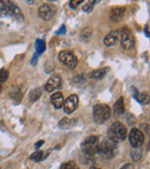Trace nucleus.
<instances>
[{
  "instance_id": "f03ea898",
  "label": "nucleus",
  "mask_w": 150,
  "mask_h": 169,
  "mask_svg": "<svg viewBox=\"0 0 150 169\" xmlns=\"http://www.w3.org/2000/svg\"><path fill=\"white\" fill-rule=\"evenodd\" d=\"M117 152H118V145L110 139H104L102 143H99L97 150V154L106 160L114 158Z\"/></svg>"
},
{
  "instance_id": "0eeeda50",
  "label": "nucleus",
  "mask_w": 150,
  "mask_h": 169,
  "mask_svg": "<svg viewBox=\"0 0 150 169\" xmlns=\"http://www.w3.org/2000/svg\"><path fill=\"white\" fill-rule=\"evenodd\" d=\"M121 47L125 50V51H129V50H133L134 46H135V38L133 36V33L130 32L129 29H122L121 31Z\"/></svg>"
},
{
  "instance_id": "423d86ee",
  "label": "nucleus",
  "mask_w": 150,
  "mask_h": 169,
  "mask_svg": "<svg viewBox=\"0 0 150 169\" xmlns=\"http://www.w3.org/2000/svg\"><path fill=\"white\" fill-rule=\"evenodd\" d=\"M59 61L68 69H74L77 66V58L72 51H61L59 53Z\"/></svg>"
},
{
  "instance_id": "20e7f679",
  "label": "nucleus",
  "mask_w": 150,
  "mask_h": 169,
  "mask_svg": "<svg viewBox=\"0 0 150 169\" xmlns=\"http://www.w3.org/2000/svg\"><path fill=\"white\" fill-rule=\"evenodd\" d=\"M98 145H99V138L97 136H90L82 143L81 153L87 154V155H91V157H96Z\"/></svg>"
},
{
  "instance_id": "f704fd0d",
  "label": "nucleus",
  "mask_w": 150,
  "mask_h": 169,
  "mask_svg": "<svg viewBox=\"0 0 150 169\" xmlns=\"http://www.w3.org/2000/svg\"><path fill=\"white\" fill-rule=\"evenodd\" d=\"M89 169H99V168H96V167H90Z\"/></svg>"
},
{
  "instance_id": "ddd939ff",
  "label": "nucleus",
  "mask_w": 150,
  "mask_h": 169,
  "mask_svg": "<svg viewBox=\"0 0 150 169\" xmlns=\"http://www.w3.org/2000/svg\"><path fill=\"white\" fill-rule=\"evenodd\" d=\"M125 7H113L110 12V19L113 22H119L125 15Z\"/></svg>"
},
{
  "instance_id": "6ab92c4d",
  "label": "nucleus",
  "mask_w": 150,
  "mask_h": 169,
  "mask_svg": "<svg viewBox=\"0 0 150 169\" xmlns=\"http://www.w3.org/2000/svg\"><path fill=\"white\" fill-rule=\"evenodd\" d=\"M41 97H42V89L41 87H36L29 93V101L30 103H36Z\"/></svg>"
},
{
  "instance_id": "c9c22d12",
  "label": "nucleus",
  "mask_w": 150,
  "mask_h": 169,
  "mask_svg": "<svg viewBox=\"0 0 150 169\" xmlns=\"http://www.w3.org/2000/svg\"><path fill=\"white\" fill-rule=\"evenodd\" d=\"M0 92H1V85H0Z\"/></svg>"
},
{
  "instance_id": "c85d7f7f",
  "label": "nucleus",
  "mask_w": 150,
  "mask_h": 169,
  "mask_svg": "<svg viewBox=\"0 0 150 169\" xmlns=\"http://www.w3.org/2000/svg\"><path fill=\"white\" fill-rule=\"evenodd\" d=\"M81 4H82V0H72V1H69V7L75 9V8H77V6L81 5Z\"/></svg>"
},
{
  "instance_id": "c756f323",
  "label": "nucleus",
  "mask_w": 150,
  "mask_h": 169,
  "mask_svg": "<svg viewBox=\"0 0 150 169\" xmlns=\"http://www.w3.org/2000/svg\"><path fill=\"white\" fill-rule=\"evenodd\" d=\"M55 33H57V35H65V33H66V27H65V25H61L60 29L55 32Z\"/></svg>"
},
{
  "instance_id": "1a4fd4ad",
  "label": "nucleus",
  "mask_w": 150,
  "mask_h": 169,
  "mask_svg": "<svg viewBox=\"0 0 150 169\" xmlns=\"http://www.w3.org/2000/svg\"><path fill=\"white\" fill-rule=\"evenodd\" d=\"M55 14V7L51 4H44L38 8V15L44 21L51 20Z\"/></svg>"
},
{
  "instance_id": "412c9836",
  "label": "nucleus",
  "mask_w": 150,
  "mask_h": 169,
  "mask_svg": "<svg viewBox=\"0 0 150 169\" xmlns=\"http://www.w3.org/2000/svg\"><path fill=\"white\" fill-rule=\"evenodd\" d=\"M9 95H11L14 100H16V101L19 103V101L21 100V97H22L21 90H20L17 86H13L11 89V91H9Z\"/></svg>"
},
{
  "instance_id": "2f4dec72",
  "label": "nucleus",
  "mask_w": 150,
  "mask_h": 169,
  "mask_svg": "<svg viewBox=\"0 0 150 169\" xmlns=\"http://www.w3.org/2000/svg\"><path fill=\"white\" fill-rule=\"evenodd\" d=\"M44 144V140H38L36 144H35V148H39Z\"/></svg>"
},
{
  "instance_id": "b1692460",
  "label": "nucleus",
  "mask_w": 150,
  "mask_h": 169,
  "mask_svg": "<svg viewBox=\"0 0 150 169\" xmlns=\"http://www.w3.org/2000/svg\"><path fill=\"white\" fill-rule=\"evenodd\" d=\"M43 159H45V157H44V153L42 151H37L30 155V160L33 162H41Z\"/></svg>"
},
{
  "instance_id": "9b49d317",
  "label": "nucleus",
  "mask_w": 150,
  "mask_h": 169,
  "mask_svg": "<svg viewBox=\"0 0 150 169\" xmlns=\"http://www.w3.org/2000/svg\"><path fill=\"white\" fill-rule=\"evenodd\" d=\"M77 105H79V97L76 95H71L65 100L63 107H64V110L67 114H71L77 108Z\"/></svg>"
},
{
  "instance_id": "5701e85b",
  "label": "nucleus",
  "mask_w": 150,
  "mask_h": 169,
  "mask_svg": "<svg viewBox=\"0 0 150 169\" xmlns=\"http://www.w3.org/2000/svg\"><path fill=\"white\" fill-rule=\"evenodd\" d=\"M142 155H143V152H142L141 147L133 148V150L130 151V157H132V159H133L134 161H139L140 159L142 158Z\"/></svg>"
},
{
  "instance_id": "2eb2a0df",
  "label": "nucleus",
  "mask_w": 150,
  "mask_h": 169,
  "mask_svg": "<svg viewBox=\"0 0 150 169\" xmlns=\"http://www.w3.org/2000/svg\"><path fill=\"white\" fill-rule=\"evenodd\" d=\"M133 91H134V98L135 100L142 104V105H148L150 101V98H149V93L148 92H138V90L135 91V89L133 87Z\"/></svg>"
},
{
  "instance_id": "9d476101",
  "label": "nucleus",
  "mask_w": 150,
  "mask_h": 169,
  "mask_svg": "<svg viewBox=\"0 0 150 169\" xmlns=\"http://www.w3.org/2000/svg\"><path fill=\"white\" fill-rule=\"evenodd\" d=\"M63 84V82H61V77L59 76V75H53V76H51L50 78H49V81L46 82V84H45V91L46 92H53L54 90H58V89H60V86Z\"/></svg>"
},
{
  "instance_id": "6e6552de",
  "label": "nucleus",
  "mask_w": 150,
  "mask_h": 169,
  "mask_svg": "<svg viewBox=\"0 0 150 169\" xmlns=\"http://www.w3.org/2000/svg\"><path fill=\"white\" fill-rule=\"evenodd\" d=\"M128 139L130 145L133 146V148L141 147L143 145V143H144V135H143V132L140 129L133 128L130 130V132H129Z\"/></svg>"
},
{
  "instance_id": "f3484780",
  "label": "nucleus",
  "mask_w": 150,
  "mask_h": 169,
  "mask_svg": "<svg viewBox=\"0 0 150 169\" xmlns=\"http://www.w3.org/2000/svg\"><path fill=\"white\" fill-rule=\"evenodd\" d=\"M107 69H108V68H99V69H96V70H94V72H91V73L89 74V77L92 78V79H96V81L102 79V78H104V76L106 75Z\"/></svg>"
},
{
  "instance_id": "4be33fe9",
  "label": "nucleus",
  "mask_w": 150,
  "mask_h": 169,
  "mask_svg": "<svg viewBox=\"0 0 150 169\" xmlns=\"http://www.w3.org/2000/svg\"><path fill=\"white\" fill-rule=\"evenodd\" d=\"M35 48H36V54L41 55L45 51V42L42 40V39H37L35 42Z\"/></svg>"
},
{
  "instance_id": "4468645a",
  "label": "nucleus",
  "mask_w": 150,
  "mask_h": 169,
  "mask_svg": "<svg viewBox=\"0 0 150 169\" xmlns=\"http://www.w3.org/2000/svg\"><path fill=\"white\" fill-rule=\"evenodd\" d=\"M51 103H52V105L55 109H59V108H61L63 106H64V103H65V98H64V95L61 93V92H55L53 95H51Z\"/></svg>"
},
{
  "instance_id": "a211bd4d",
  "label": "nucleus",
  "mask_w": 150,
  "mask_h": 169,
  "mask_svg": "<svg viewBox=\"0 0 150 169\" xmlns=\"http://www.w3.org/2000/svg\"><path fill=\"white\" fill-rule=\"evenodd\" d=\"M113 109H114L116 115H122L125 113V104H124V98L122 97H120L116 101V104L113 106Z\"/></svg>"
},
{
  "instance_id": "7ed1b4c3",
  "label": "nucleus",
  "mask_w": 150,
  "mask_h": 169,
  "mask_svg": "<svg viewBox=\"0 0 150 169\" xmlns=\"http://www.w3.org/2000/svg\"><path fill=\"white\" fill-rule=\"evenodd\" d=\"M2 15L9 16L13 20H15L16 22H23V14H22L20 7H17L14 2L12 1H4V12Z\"/></svg>"
},
{
  "instance_id": "39448f33",
  "label": "nucleus",
  "mask_w": 150,
  "mask_h": 169,
  "mask_svg": "<svg viewBox=\"0 0 150 169\" xmlns=\"http://www.w3.org/2000/svg\"><path fill=\"white\" fill-rule=\"evenodd\" d=\"M111 117V109L105 104H99L94 106V120L98 124H102L106 122Z\"/></svg>"
},
{
  "instance_id": "72a5a7b5",
  "label": "nucleus",
  "mask_w": 150,
  "mask_h": 169,
  "mask_svg": "<svg viewBox=\"0 0 150 169\" xmlns=\"http://www.w3.org/2000/svg\"><path fill=\"white\" fill-rule=\"evenodd\" d=\"M144 33H146V36L149 38V24H147V27H146V30H144Z\"/></svg>"
},
{
  "instance_id": "473e14b6",
  "label": "nucleus",
  "mask_w": 150,
  "mask_h": 169,
  "mask_svg": "<svg viewBox=\"0 0 150 169\" xmlns=\"http://www.w3.org/2000/svg\"><path fill=\"white\" fill-rule=\"evenodd\" d=\"M37 58H38V55H37V54L32 56V60H31V64H32V66H33V64H37Z\"/></svg>"
},
{
  "instance_id": "cd10ccee",
  "label": "nucleus",
  "mask_w": 150,
  "mask_h": 169,
  "mask_svg": "<svg viewBox=\"0 0 150 169\" xmlns=\"http://www.w3.org/2000/svg\"><path fill=\"white\" fill-rule=\"evenodd\" d=\"M8 76H9V72L7 69H1L0 70V83L6 82L7 78H8Z\"/></svg>"
},
{
  "instance_id": "e433bc0d",
  "label": "nucleus",
  "mask_w": 150,
  "mask_h": 169,
  "mask_svg": "<svg viewBox=\"0 0 150 169\" xmlns=\"http://www.w3.org/2000/svg\"><path fill=\"white\" fill-rule=\"evenodd\" d=\"M0 169H1V168H0Z\"/></svg>"
},
{
  "instance_id": "dca6fc26",
  "label": "nucleus",
  "mask_w": 150,
  "mask_h": 169,
  "mask_svg": "<svg viewBox=\"0 0 150 169\" xmlns=\"http://www.w3.org/2000/svg\"><path fill=\"white\" fill-rule=\"evenodd\" d=\"M77 123L76 118H69V117H64L63 120L59 121V128L61 129H71Z\"/></svg>"
},
{
  "instance_id": "393cba45",
  "label": "nucleus",
  "mask_w": 150,
  "mask_h": 169,
  "mask_svg": "<svg viewBox=\"0 0 150 169\" xmlns=\"http://www.w3.org/2000/svg\"><path fill=\"white\" fill-rule=\"evenodd\" d=\"M91 33H92V29H91V28H89V27H87V28H84V29L81 31L80 37H81V39H82V40H87V39L91 36Z\"/></svg>"
},
{
  "instance_id": "7c9ffc66",
  "label": "nucleus",
  "mask_w": 150,
  "mask_h": 169,
  "mask_svg": "<svg viewBox=\"0 0 150 169\" xmlns=\"http://www.w3.org/2000/svg\"><path fill=\"white\" fill-rule=\"evenodd\" d=\"M120 169H135V167H134V165H132V163H127V165H125L124 167H121Z\"/></svg>"
},
{
  "instance_id": "f8f14e48",
  "label": "nucleus",
  "mask_w": 150,
  "mask_h": 169,
  "mask_svg": "<svg viewBox=\"0 0 150 169\" xmlns=\"http://www.w3.org/2000/svg\"><path fill=\"white\" fill-rule=\"evenodd\" d=\"M104 45L110 47V46H114L119 42V32L118 31H111L108 32L106 36L104 37Z\"/></svg>"
},
{
  "instance_id": "aec40b11",
  "label": "nucleus",
  "mask_w": 150,
  "mask_h": 169,
  "mask_svg": "<svg viewBox=\"0 0 150 169\" xmlns=\"http://www.w3.org/2000/svg\"><path fill=\"white\" fill-rule=\"evenodd\" d=\"M87 78H86V75L84 74H79L74 76L73 78H72V81H71V83L73 85H76V86H81V85H83L86 83Z\"/></svg>"
},
{
  "instance_id": "a878e982",
  "label": "nucleus",
  "mask_w": 150,
  "mask_h": 169,
  "mask_svg": "<svg viewBox=\"0 0 150 169\" xmlns=\"http://www.w3.org/2000/svg\"><path fill=\"white\" fill-rule=\"evenodd\" d=\"M60 169H80V168H79V166L75 163L74 161H68V162L63 163Z\"/></svg>"
},
{
  "instance_id": "f257e3e1",
  "label": "nucleus",
  "mask_w": 150,
  "mask_h": 169,
  "mask_svg": "<svg viewBox=\"0 0 150 169\" xmlns=\"http://www.w3.org/2000/svg\"><path fill=\"white\" fill-rule=\"evenodd\" d=\"M127 137V128L121 122H114L112 123L108 130H107V139L112 140L113 143H120L125 140Z\"/></svg>"
},
{
  "instance_id": "bb28decb",
  "label": "nucleus",
  "mask_w": 150,
  "mask_h": 169,
  "mask_svg": "<svg viewBox=\"0 0 150 169\" xmlns=\"http://www.w3.org/2000/svg\"><path fill=\"white\" fill-rule=\"evenodd\" d=\"M98 1H90V2H87L86 5L82 6V11L86 12V13H90V12L94 9V4H97Z\"/></svg>"
}]
</instances>
